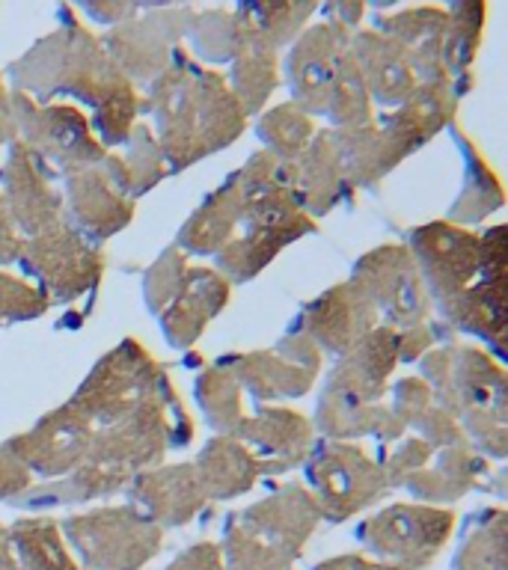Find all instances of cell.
I'll use <instances>...</instances> for the list:
<instances>
[{
	"instance_id": "6da1fadb",
	"label": "cell",
	"mask_w": 508,
	"mask_h": 570,
	"mask_svg": "<svg viewBox=\"0 0 508 570\" xmlns=\"http://www.w3.org/2000/svg\"><path fill=\"white\" fill-rule=\"evenodd\" d=\"M16 92H25L39 105H53L57 98H78L92 107L89 128L107 146H123L137 125L140 98L98 36L75 21L71 9H62V24L42 36L30 51L9 66Z\"/></svg>"
},
{
	"instance_id": "7a4b0ae2",
	"label": "cell",
	"mask_w": 508,
	"mask_h": 570,
	"mask_svg": "<svg viewBox=\"0 0 508 570\" xmlns=\"http://www.w3.org/2000/svg\"><path fill=\"white\" fill-rule=\"evenodd\" d=\"M146 110L155 119V140L169 173H182L226 149L247 128V116L226 78L199 66L185 48H176L167 69L152 80Z\"/></svg>"
},
{
	"instance_id": "3957f363",
	"label": "cell",
	"mask_w": 508,
	"mask_h": 570,
	"mask_svg": "<svg viewBox=\"0 0 508 570\" xmlns=\"http://www.w3.org/2000/svg\"><path fill=\"white\" fill-rule=\"evenodd\" d=\"M235 176L244 194L238 229L214 256L217 274L229 285L258 276L289 244L319 229L285 187L283 164L274 155H267L265 149L250 155Z\"/></svg>"
},
{
	"instance_id": "277c9868",
	"label": "cell",
	"mask_w": 508,
	"mask_h": 570,
	"mask_svg": "<svg viewBox=\"0 0 508 570\" xmlns=\"http://www.w3.org/2000/svg\"><path fill=\"white\" fill-rule=\"evenodd\" d=\"M434 401L490 458L506 454V368L479 347L431 351L419 365ZM463 434V436H467Z\"/></svg>"
},
{
	"instance_id": "5b68a950",
	"label": "cell",
	"mask_w": 508,
	"mask_h": 570,
	"mask_svg": "<svg viewBox=\"0 0 508 570\" xmlns=\"http://www.w3.org/2000/svg\"><path fill=\"white\" fill-rule=\"evenodd\" d=\"M169 386L167 372L152 360L149 351L137 338H125L92 365L87 381L71 395V404L87 416L89 425L105 428Z\"/></svg>"
},
{
	"instance_id": "8992f818",
	"label": "cell",
	"mask_w": 508,
	"mask_h": 570,
	"mask_svg": "<svg viewBox=\"0 0 508 570\" xmlns=\"http://www.w3.org/2000/svg\"><path fill=\"white\" fill-rule=\"evenodd\" d=\"M12 122L18 140L48 164L57 176H71L78 169L96 167L105 158L101 142L89 128V119L75 105H39L25 92H9Z\"/></svg>"
},
{
	"instance_id": "52a82bcc",
	"label": "cell",
	"mask_w": 508,
	"mask_h": 570,
	"mask_svg": "<svg viewBox=\"0 0 508 570\" xmlns=\"http://www.w3.org/2000/svg\"><path fill=\"white\" fill-rule=\"evenodd\" d=\"M87 570H140L160 550V529L134 505H107L60 525Z\"/></svg>"
},
{
	"instance_id": "ba28073f",
	"label": "cell",
	"mask_w": 508,
	"mask_h": 570,
	"mask_svg": "<svg viewBox=\"0 0 508 570\" xmlns=\"http://www.w3.org/2000/svg\"><path fill=\"white\" fill-rule=\"evenodd\" d=\"M18 265L33 276L36 288L51 303H71L80 294L96 288L105 274L107 256L101 244L84 238L66 217L42 229L33 238H25Z\"/></svg>"
},
{
	"instance_id": "9c48e42d",
	"label": "cell",
	"mask_w": 508,
	"mask_h": 570,
	"mask_svg": "<svg viewBox=\"0 0 508 570\" xmlns=\"http://www.w3.org/2000/svg\"><path fill=\"white\" fill-rule=\"evenodd\" d=\"M455 511L434 505L395 502L360 525V541L387 564L426 570L452 538Z\"/></svg>"
},
{
	"instance_id": "30bf717a",
	"label": "cell",
	"mask_w": 508,
	"mask_h": 570,
	"mask_svg": "<svg viewBox=\"0 0 508 570\" xmlns=\"http://www.w3.org/2000/svg\"><path fill=\"white\" fill-rule=\"evenodd\" d=\"M310 493L319 505L321 520L342 523L387 497L381 463L354 443H328L312 454Z\"/></svg>"
},
{
	"instance_id": "8fae6325",
	"label": "cell",
	"mask_w": 508,
	"mask_h": 570,
	"mask_svg": "<svg viewBox=\"0 0 508 570\" xmlns=\"http://www.w3.org/2000/svg\"><path fill=\"white\" fill-rule=\"evenodd\" d=\"M351 285L378 315H387L392 330L419 327L431 315V297L404 244H383L365 253L354 265Z\"/></svg>"
},
{
	"instance_id": "7c38bea8",
	"label": "cell",
	"mask_w": 508,
	"mask_h": 570,
	"mask_svg": "<svg viewBox=\"0 0 508 570\" xmlns=\"http://www.w3.org/2000/svg\"><path fill=\"white\" fill-rule=\"evenodd\" d=\"M194 9L173 3H140V12L107 30L105 51L128 80H155L185 39Z\"/></svg>"
},
{
	"instance_id": "4fadbf2b",
	"label": "cell",
	"mask_w": 508,
	"mask_h": 570,
	"mask_svg": "<svg viewBox=\"0 0 508 570\" xmlns=\"http://www.w3.org/2000/svg\"><path fill=\"white\" fill-rule=\"evenodd\" d=\"M479 235L461 229L449 220L426 223L410 232V256L417 262L419 276L426 283L428 297H434L437 309L463 294L481 271Z\"/></svg>"
},
{
	"instance_id": "5bb4252c",
	"label": "cell",
	"mask_w": 508,
	"mask_h": 570,
	"mask_svg": "<svg viewBox=\"0 0 508 570\" xmlns=\"http://www.w3.org/2000/svg\"><path fill=\"white\" fill-rule=\"evenodd\" d=\"M223 365L229 368L241 390H247L256 401L301 399L319 377L321 351L303 333H297L285 336L280 345L267 351L229 356Z\"/></svg>"
},
{
	"instance_id": "9a60e30c",
	"label": "cell",
	"mask_w": 508,
	"mask_h": 570,
	"mask_svg": "<svg viewBox=\"0 0 508 570\" xmlns=\"http://www.w3.org/2000/svg\"><path fill=\"white\" fill-rule=\"evenodd\" d=\"M92 431L96 428L89 425L87 416L71 401H66L62 407L39 419L30 431L7 440L3 449L25 463L30 475L57 479V475H69L87 461Z\"/></svg>"
},
{
	"instance_id": "2e32d148",
	"label": "cell",
	"mask_w": 508,
	"mask_h": 570,
	"mask_svg": "<svg viewBox=\"0 0 508 570\" xmlns=\"http://www.w3.org/2000/svg\"><path fill=\"white\" fill-rule=\"evenodd\" d=\"M348 48H351V30L336 21L306 27L294 39L292 51L285 57V75H289L292 101L303 114L324 116L330 87Z\"/></svg>"
},
{
	"instance_id": "e0dca14e",
	"label": "cell",
	"mask_w": 508,
	"mask_h": 570,
	"mask_svg": "<svg viewBox=\"0 0 508 570\" xmlns=\"http://www.w3.org/2000/svg\"><path fill=\"white\" fill-rule=\"evenodd\" d=\"M232 523L267 550H276L285 559L297 561L303 543L310 541V534L321 523V514L310 488L283 484L274 497H265L232 517Z\"/></svg>"
},
{
	"instance_id": "ac0fdd59",
	"label": "cell",
	"mask_w": 508,
	"mask_h": 570,
	"mask_svg": "<svg viewBox=\"0 0 508 570\" xmlns=\"http://www.w3.org/2000/svg\"><path fill=\"white\" fill-rule=\"evenodd\" d=\"M57 173L36 158L25 142L9 146L7 167H3V187H7V208L12 223L25 238H33L42 229L62 220V194L57 187Z\"/></svg>"
},
{
	"instance_id": "d6986e66",
	"label": "cell",
	"mask_w": 508,
	"mask_h": 570,
	"mask_svg": "<svg viewBox=\"0 0 508 570\" xmlns=\"http://www.w3.org/2000/svg\"><path fill=\"white\" fill-rule=\"evenodd\" d=\"M378 327V312L351 283H339L303 309L301 333L321 354L345 356Z\"/></svg>"
},
{
	"instance_id": "ffe728a7",
	"label": "cell",
	"mask_w": 508,
	"mask_h": 570,
	"mask_svg": "<svg viewBox=\"0 0 508 570\" xmlns=\"http://www.w3.org/2000/svg\"><path fill=\"white\" fill-rule=\"evenodd\" d=\"M62 217L84 238L101 244L134 220V203L110 185L101 164H96L62 176Z\"/></svg>"
},
{
	"instance_id": "44dd1931",
	"label": "cell",
	"mask_w": 508,
	"mask_h": 570,
	"mask_svg": "<svg viewBox=\"0 0 508 570\" xmlns=\"http://www.w3.org/2000/svg\"><path fill=\"white\" fill-rule=\"evenodd\" d=\"M131 505L140 511L149 523L158 529L190 523L205 508L203 484L196 479L194 463H176V466H152L137 472L128 481Z\"/></svg>"
},
{
	"instance_id": "7402d4cb",
	"label": "cell",
	"mask_w": 508,
	"mask_h": 570,
	"mask_svg": "<svg viewBox=\"0 0 508 570\" xmlns=\"http://www.w3.org/2000/svg\"><path fill=\"white\" fill-rule=\"evenodd\" d=\"M235 440L247 445L262 463V475H283L312 452L310 419L285 407H258L244 419Z\"/></svg>"
},
{
	"instance_id": "603a6c76",
	"label": "cell",
	"mask_w": 508,
	"mask_h": 570,
	"mask_svg": "<svg viewBox=\"0 0 508 570\" xmlns=\"http://www.w3.org/2000/svg\"><path fill=\"white\" fill-rule=\"evenodd\" d=\"M283 178L285 187L292 190L297 205L310 214L312 220L333 212L339 199L345 196V190H351L345 185V176H342V158H339L333 128L315 134L297 158L283 164Z\"/></svg>"
},
{
	"instance_id": "cb8c5ba5",
	"label": "cell",
	"mask_w": 508,
	"mask_h": 570,
	"mask_svg": "<svg viewBox=\"0 0 508 570\" xmlns=\"http://www.w3.org/2000/svg\"><path fill=\"white\" fill-rule=\"evenodd\" d=\"M232 285L212 267H187L185 283L158 315L169 347H190L229 303Z\"/></svg>"
},
{
	"instance_id": "d4e9b609",
	"label": "cell",
	"mask_w": 508,
	"mask_h": 570,
	"mask_svg": "<svg viewBox=\"0 0 508 570\" xmlns=\"http://www.w3.org/2000/svg\"><path fill=\"white\" fill-rule=\"evenodd\" d=\"M399 365V330L374 327L356 347L339 356L336 368L330 372V390L351 395L356 401L381 404L390 390L392 368Z\"/></svg>"
},
{
	"instance_id": "484cf974",
	"label": "cell",
	"mask_w": 508,
	"mask_h": 570,
	"mask_svg": "<svg viewBox=\"0 0 508 570\" xmlns=\"http://www.w3.org/2000/svg\"><path fill=\"white\" fill-rule=\"evenodd\" d=\"M378 33L390 36L417 71L419 83L452 80L443 66V45L449 33V12L437 7H413L378 18Z\"/></svg>"
},
{
	"instance_id": "4316f807",
	"label": "cell",
	"mask_w": 508,
	"mask_h": 570,
	"mask_svg": "<svg viewBox=\"0 0 508 570\" xmlns=\"http://www.w3.org/2000/svg\"><path fill=\"white\" fill-rule=\"evenodd\" d=\"M351 53H354L356 69L363 75L369 101L395 110L419 87L417 71L390 36L378 33V30H356L351 33Z\"/></svg>"
},
{
	"instance_id": "83f0119b",
	"label": "cell",
	"mask_w": 508,
	"mask_h": 570,
	"mask_svg": "<svg viewBox=\"0 0 508 570\" xmlns=\"http://www.w3.org/2000/svg\"><path fill=\"white\" fill-rule=\"evenodd\" d=\"M455 110H458V96H455L452 80H431V83H419L413 96L395 107L381 125L395 137L401 149L413 155L440 128L452 122Z\"/></svg>"
},
{
	"instance_id": "f1b7e54d",
	"label": "cell",
	"mask_w": 508,
	"mask_h": 570,
	"mask_svg": "<svg viewBox=\"0 0 508 570\" xmlns=\"http://www.w3.org/2000/svg\"><path fill=\"white\" fill-rule=\"evenodd\" d=\"M485 466L488 463L481 461L470 443L449 445V449H437L426 470L413 472L401 488H408L419 502L440 508L446 502H458L472 488H479Z\"/></svg>"
},
{
	"instance_id": "f546056e",
	"label": "cell",
	"mask_w": 508,
	"mask_h": 570,
	"mask_svg": "<svg viewBox=\"0 0 508 570\" xmlns=\"http://www.w3.org/2000/svg\"><path fill=\"white\" fill-rule=\"evenodd\" d=\"M339 158H342V176L348 187L378 185L390 169H395L408 151L401 149L381 122H369L363 128H333Z\"/></svg>"
},
{
	"instance_id": "4dcf8cb0",
	"label": "cell",
	"mask_w": 508,
	"mask_h": 570,
	"mask_svg": "<svg viewBox=\"0 0 508 570\" xmlns=\"http://www.w3.org/2000/svg\"><path fill=\"white\" fill-rule=\"evenodd\" d=\"M241 208H244V194H241L238 176H232L187 217V223L178 232L176 247L185 256L187 253L217 256L238 229Z\"/></svg>"
},
{
	"instance_id": "1f68e13d",
	"label": "cell",
	"mask_w": 508,
	"mask_h": 570,
	"mask_svg": "<svg viewBox=\"0 0 508 570\" xmlns=\"http://www.w3.org/2000/svg\"><path fill=\"white\" fill-rule=\"evenodd\" d=\"M194 470L205 499L244 497L262 479V463L256 461V454L235 436L208 440L194 461Z\"/></svg>"
},
{
	"instance_id": "d6a6232c",
	"label": "cell",
	"mask_w": 508,
	"mask_h": 570,
	"mask_svg": "<svg viewBox=\"0 0 508 570\" xmlns=\"http://www.w3.org/2000/svg\"><path fill=\"white\" fill-rule=\"evenodd\" d=\"M125 151L107 149L101 158V169L110 178V185L125 196V199H137V196L149 194L152 187L160 185L167 178L169 167L164 151H160L155 134L146 122H137L123 142Z\"/></svg>"
},
{
	"instance_id": "836d02e7",
	"label": "cell",
	"mask_w": 508,
	"mask_h": 570,
	"mask_svg": "<svg viewBox=\"0 0 508 570\" xmlns=\"http://www.w3.org/2000/svg\"><path fill=\"white\" fill-rule=\"evenodd\" d=\"M315 422L324 436L333 440H348V436L378 434L383 440H401L408 428L401 425L395 413L383 404H369V401H356L351 395L324 386L319 399V410H315Z\"/></svg>"
},
{
	"instance_id": "e575fe53",
	"label": "cell",
	"mask_w": 508,
	"mask_h": 570,
	"mask_svg": "<svg viewBox=\"0 0 508 570\" xmlns=\"http://www.w3.org/2000/svg\"><path fill=\"white\" fill-rule=\"evenodd\" d=\"M276 83H280L276 51L247 30V42H244L238 57L229 62V80H226V87L241 105L244 116L258 114L267 105Z\"/></svg>"
},
{
	"instance_id": "d590c367",
	"label": "cell",
	"mask_w": 508,
	"mask_h": 570,
	"mask_svg": "<svg viewBox=\"0 0 508 570\" xmlns=\"http://www.w3.org/2000/svg\"><path fill=\"white\" fill-rule=\"evenodd\" d=\"M9 541L16 547L21 570H84L66 550L60 523L51 517L18 520L9 529Z\"/></svg>"
},
{
	"instance_id": "8d00e7d4",
	"label": "cell",
	"mask_w": 508,
	"mask_h": 570,
	"mask_svg": "<svg viewBox=\"0 0 508 570\" xmlns=\"http://www.w3.org/2000/svg\"><path fill=\"white\" fill-rule=\"evenodd\" d=\"M196 404L203 407V416L217 436H235L247 419L244 395L238 381L232 377L226 365H212L196 377Z\"/></svg>"
},
{
	"instance_id": "74e56055",
	"label": "cell",
	"mask_w": 508,
	"mask_h": 570,
	"mask_svg": "<svg viewBox=\"0 0 508 570\" xmlns=\"http://www.w3.org/2000/svg\"><path fill=\"white\" fill-rule=\"evenodd\" d=\"M319 12L315 3H294V0H283V3H271V0H256V3H241L235 9V16L244 21L250 33L258 36L262 42L271 48H283L292 45L297 36L306 30V21Z\"/></svg>"
},
{
	"instance_id": "f35d334b",
	"label": "cell",
	"mask_w": 508,
	"mask_h": 570,
	"mask_svg": "<svg viewBox=\"0 0 508 570\" xmlns=\"http://www.w3.org/2000/svg\"><path fill=\"white\" fill-rule=\"evenodd\" d=\"M185 36L196 57L208 62H232L247 42V27L226 9H203V12L194 9Z\"/></svg>"
},
{
	"instance_id": "ab89813d",
	"label": "cell",
	"mask_w": 508,
	"mask_h": 570,
	"mask_svg": "<svg viewBox=\"0 0 508 570\" xmlns=\"http://www.w3.org/2000/svg\"><path fill=\"white\" fill-rule=\"evenodd\" d=\"M463 190L461 199L452 205L449 212V223H476L485 220V214L497 212L502 205V185L499 178L494 176V169L485 164L479 151L472 149V142L463 137Z\"/></svg>"
},
{
	"instance_id": "60d3db41",
	"label": "cell",
	"mask_w": 508,
	"mask_h": 570,
	"mask_svg": "<svg viewBox=\"0 0 508 570\" xmlns=\"http://www.w3.org/2000/svg\"><path fill=\"white\" fill-rule=\"evenodd\" d=\"M258 140L265 142L267 155H274L276 160H294L301 155L310 140L319 134L315 122H312L310 114H303L301 107L294 101H285V105H276L274 110H265L262 119L256 125Z\"/></svg>"
},
{
	"instance_id": "b9f144b4",
	"label": "cell",
	"mask_w": 508,
	"mask_h": 570,
	"mask_svg": "<svg viewBox=\"0 0 508 570\" xmlns=\"http://www.w3.org/2000/svg\"><path fill=\"white\" fill-rule=\"evenodd\" d=\"M324 119H328L336 131L339 128H363V125L374 122L372 101H369L363 75L356 69V60L354 53H351V48H348L342 62H339L336 78H333V87H330Z\"/></svg>"
},
{
	"instance_id": "7bdbcfd3",
	"label": "cell",
	"mask_w": 508,
	"mask_h": 570,
	"mask_svg": "<svg viewBox=\"0 0 508 570\" xmlns=\"http://www.w3.org/2000/svg\"><path fill=\"white\" fill-rule=\"evenodd\" d=\"M446 12H449V33H446L443 45V66L452 78V75H463L476 60L481 30L488 21V7L472 0V3H452Z\"/></svg>"
},
{
	"instance_id": "ee69618b",
	"label": "cell",
	"mask_w": 508,
	"mask_h": 570,
	"mask_svg": "<svg viewBox=\"0 0 508 570\" xmlns=\"http://www.w3.org/2000/svg\"><path fill=\"white\" fill-rule=\"evenodd\" d=\"M455 570H506V511H488L455 556Z\"/></svg>"
},
{
	"instance_id": "f6af8a7d",
	"label": "cell",
	"mask_w": 508,
	"mask_h": 570,
	"mask_svg": "<svg viewBox=\"0 0 508 570\" xmlns=\"http://www.w3.org/2000/svg\"><path fill=\"white\" fill-rule=\"evenodd\" d=\"M128 481L131 479L123 472L105 470L98 463H80L78 470L69 472V479H62L60 484H48L39 499L45 502H89V499L114 497Z\"/></svg>"
},
{
	"instance_id": "bcb514c9",
	"label": "cell",
	"mask_w": 508,
	"mask_h": 570,
	"mask_svg": "<svg viewBox=\"0 0 508 570\" xmlns=\"http://www.w3.org/2000/svg\"><path fill=\"white\" fill-rule=\"evenodd\" d=\"M187 256L178 247H167L158 256V262L143 276V297L152 315H160L167 309L169 301L176 297L187 274Z\"/></svg>"
},
{
	"instance_id": "7dc6e473",
	"label": "cell",
	"mask_w": 508,
	"mask_h": 570,
	"mask_svg": "<svg viewBox=\"0 0 508 570\" xmlns=\"http://www.w3.org/2000/svg\"><path fill=\"white\" fill-rule=\"evenodd\" d=\"M51 309V301L33 283L0 271V324L42 318Z\"/></svg>"
},
{
	"instance_id": "c3c4849f",
	"label": "cell",
	"mask_w": 508,
	"mask_h": 570,
	"mask_svg": "<svg viewBox=\"0 0 508 570\" xmlns=\"http://www.w3.org/2000/svg\"><path fill=\"white\" fill-rule=\"evenodd\" d=\"M437 449L426 443V440H419V436H410L404 443L395 449V452L381 463L383 479H387V488H401L404 481L413 475V472L426 470L428 461L434 458Z\"/></svg>"
},
{
	"instance_id": "681fc988",
	"label": "cell",
	"mask_w": 508,
	"mask_h": 570,
	"mask_svg": "<svg viewBox=\"0 0 508 570\" xmlns=\"http://www.w3.org/2000/svg\"><path fill=\"white\" fill-rule=\"evenodd\" d=\"M33 484V475L25 463L12 458V454L0 445V499H12L18 493H25Z\"/></svg>"
},
{
	"instance_id": "f907efd6",
	"label": "cell",
	"mask_w": 508,
	"mask_h": 570,
	"mask_svg": "<svg viewBox=\"0 0 508 570\" xmlns=\"http://www.w3.org/2000/svg\"><path fill=\"white\" fill-rule=\"evenodd\" d=\"M164 570H223V556L221 547L212 541L194 543L190 550H185L173 564Z\"/></svg>"
},
{
	"instance_id": "816d5d0a",
	"label": "cell",
	"mask_w": 508,
	"mask_h": 570,
	"mask_svg": "<svg viewBox=\"0 0 508 570\" xmlns=\"http://www.w3.org/2000/svg\"><path fill=\"white\" fill-rule=\"evenodd\" d=\"M21 247H25V235L18 232V226L9 217L7 199L0 194V265H12L21 256Z\"/></svg>"
},
{
	"instance_id": "f5cc1de1",
	"label": "cell",
	"mask_w": 508,
	"mask_h": 570,
	"mask_svg": "<svg viewBox=\"0 0 508 570\" xmlns=\"http://www.w3.org/2000/svg\"><path fill=\"white\" fill-rule=\"evenodd\" d=\"M431 330L426 324L410 330H399V363H417L419 356L426 354L431 345Z\"/></svg>"
},
{
	"instance_id": "db71d44e",
	"label": "cell",
	"mask_w": 508,
	"mask_h": 570,
	"mask_svg": "<svg viewBox=\"0 0 508 570\" xmlns=\"http://www.w3.org/2000/svg\"><path fill=\"white\" fill-rule=\"evenodd\" d=\"M84 12H87L89 18H96L98 24L116 27L137 16V12H140V3H98V0H92V3H84Z\"/></svg>"
},
{
	"instance_id": "11a10c76",
	"label": "cell",
	"mask_w": 508,
	"mask_h": 570,
	"mask_svg": "<svg viewBox=\"0 0 508 570\" xmlns=\"http://www.w3.org/2000/svg\"><path fill=\"white\" fill-rule=\"evenodd\" d=\"M312 570H401V568L387 564V561L363 559V556H336V559L321 561V564H315Z\"/></svg>"
},
{
	"instance_id": "9f6ffc18",
	"label": "cell",
	"mask_w": 508,
	"mask_h": 570,
	"mask_svg": "<svg viewBox=\"0 0 508 570\" xmlns=\"http://www.w3.org/2000/svg\"><path fill=\"white\" fill-rule=\"evenodd\" d=\"M18 140L16 122H12V107H9V89L3 83V75H0V149L3 146H12Z\"/></svg>"
},
{
	"instance_id": "6f0895ef",
	"label": "cell",
	"mask_w": 508,
	"mask_h": 570,
	"mask_svg": "<svg viewBox=\"0 0 508 570\" xmlns=\"http://www.w3.org/2000/svg\"><path fill=\"white\" fill-rule=\"evenodd\" d=\"M363 12H365L363 3H345V7H342V3H333V7H328L330 21H336V24L348 27V30L363 18Z\"/></svg>"
},
{
	"instance_id": "680465c9",
	"label": "cell",
	"mask_w": 508,
	"mask_h": 570,
	"mask_svg": "<svg viewBox=\"0 0 508 570\" xmlns=\"http://www.w3.org/2000/svg\"><path fill=\"white\" fill-rule=\"evenodd\" d=\"M0 570H21L12 541H9V529H3V525H0Z\"/></svg>"
}]
</instances>
